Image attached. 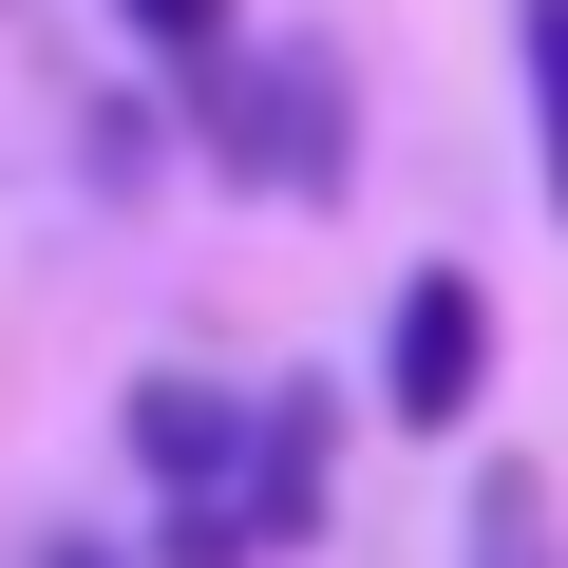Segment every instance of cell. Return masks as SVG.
<instances>
[{"label":"cell","instance_id":"5","mask_svg":"<svg viewBox=\"0 0 568 568\" xmlns=\"http://www.w3.org/2000/svg\"><path fill=\"white\" fill-rule=\"evenodd\" d=\"M511 58H530V152H549V209H568V0H511Z\"/></svg>","mask_w":568,"mask_h":568},{"label":"cell","instance_id":"1","mask_svg":"<svg viewBox=\"0 0 568 568\" xmlns=\"http://www.w3.org/2000/svg\"><path fill=\"white\" fill-rule=\"evenodd\" d=\"M379 398H398V436H455V417L493 398V284H474V265H417V284H398Z\"/></svg>","mask_w":568,"mask_h":568},{"label":"cell","instance_id":"2","mask_svg":"<svg viewBox=\"0 0 568 568\" xmlns=\"http://www.w3.org/2000/svg\"><path fill=\"white\" fill-rule=\"evenodd\" d=\"M246 417H265V398L152 361V379H133V474H152V493H246Z\"/></svg>","mask_w":568,"mask_h":568},{"label":"cell","instance_id":"8","mask_svg":"<svg viewBox=\"0 0 568 568\" xmlns=\"http://www.w3.org/2000/svg\"><path fill=\"white\" fill-rule=\"evenodd\" d=\"M39 568H114V549H77V530H58V549H39Z\"/></svg>","mask_w":568,"mask_h":568},{"label":"cell","instance_id":"3","mask_svg":"<svg viewBox=\"0 0 568 568\" xmlns=\"http://www.w3.org/2000/svg\"><path fill=\"white\" fill-rule=\"evenodd\" d=\"M323 474H342V398H323V379H284V398L246 417V511H265V549H304V530H323Z\"/></svg>","mask_w":568,"mask_h":568},{"label":"cell","instance_id":"7","mask_svg":"<svg viewBox=\"0 0 568 568\" xmlns=\"http://www.w3.org/2000/svg\"><path fill=\"white\" fill-rule=\"evenodd\" d=\"M114 20H133V39H152V58L190 77V95H209V77L246 58V39H227V0H114Z\"/></svg>","mask_w":568,"mask_h":568},{"label":"cell","instance_id":"6","mask_svg":"<svg viewBox=\"0 0 568 568\" xmlns=\"http://www.w3.org/2000/svg\"><path fill=\"white\" fill-rule=\"evenodd\" d=\"M152 568H265V511H246V493H171Z\"/></svg>","mask_w":568,"mask_h":568},{"label":"cell","instance_id":"4","mask_svg":"<svg viewBox=\"0 0 568 568\" xmlns=\"http://www.w3.org/2000/svg\"><path fill=\"white\" fill-rule=\"evenodd\" d=\"M455 568H568V511H549V474H530V455H493V474H474Z\"/></svg>","mask_w":568,"mask_h":568}]
</instances>
